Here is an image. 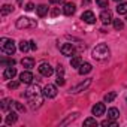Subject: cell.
Here are the masks:
<instances>
[{"instance_id":"obj_35","label":"cell","mask_w":127,"mask_h":127,"mask_svg":"<svg viewBox=\"0 0 127 127\" xmlns=\"http://www.w3.org/2000/svg\"><path fill=\"white\" fill-rule=\"evenodd\" d=\"M57 85H60V87L64 85V78H63V76H58L57 78Z\"/></svg>"},{"instance_id":"obj_20","label":"cell","mask_w":127,"mask_h":127,"mask_svg":"<svg viewBox=\"0 0 127 127\" xmlns=\"http://www.w3.org/2000/svg\"><path fill=\"white\" fill-rule=\"evenodd\" d=\"M81 64H82V60H81L79 55H76V57H73V58L70 60V66H72V67H79Z\"/></svg>"},{"instance_id":"obj_15","label":"cell","mask_w":127,"mask_h":127,"mask_svg":"<svg viewBox=\"0 0 127 127\" xmlns=\"http://www.w3.org/2000/svg\"><path fill=\"white\" fill-rule=\"evenodd\" d=\"M21 64H23V67H26V69H32V67H34V60H33L32 57H24V58L21 60Z\"/></svg>"},{"instance_id":"obj_28","label":"cell","mask_w":127,"mask_h":127,"mask_svg":"<svg viewBox=\"0 0 127 127\" xmlns=\"http://www.w3.org/2000/svg\"><path fill=\"white\" fill-rule=\"evenodd\" d=\"M96 3H97V6H99V8H108L109 0H96Z\"/></svg>"},{"instance_id":"obj_18","label":"cell","mask_w":127,"mask_h":127,"mask_svg":"<svg viewBox=\"0 0 127 127\" xmlns=\"http://www.w3.org/2000/svg\"><path fill=\"white\" fill-rule=\"evenodd\" d=\"M17 120H18V115H17V112H9L8 114V117H6V123L8 124H14V123H17Z\"/></svg>"},{"instance_id":"obj_14","label":"cell","mask_w":127,"mask_h":127,"mask_svg":"<svg viewBox=\"0 0 127 127\" xmlns=\"http://www.w3.org/2000/svg\"><path fill=\"white\" fill-rule=\"evenodd\" d=\"M76 11V6L73 3H64V6H63V14L64 15H73Z\"/></svg>"},{"instance_id":"obj_4","label":"cell","mask_w":127,"mask_h":127,"mask_svg":"<svg viewBox=\"0 0 127 127\" xmlns=\"http://www.w3.org/2000/svg\"><path fill=\"white\" fill-rule=\"evenodd\" d=\"M37 26V21L36 20H32V18H27V17H20L17 20V27L18 29H32V27H36Z\"/></svg>"},{"instance_id":"obj_22","label":"cell","mask_w":127,"mask_h":127,"mask_svg":"<svg viewBox=\"0 0 127 127\" xmlns=\"http://www.w3.org/2000/svg\"><path fill=\"white\" fill-rule=\"evenodd\" d=\"M12 105H14V102H11L9 99H3V100H2V105H0V108H2V111H8L9 106H12Z\"/></svg>"},{"instance_id":"obj_2","label":"cell","mask_w":127,"mask_h":127,"mask_svg":"<svg viewBox=\"0 0 127 127\" xmlns=\"http://www.w3.org/2000/svg\"><path fill=\"white\" fill-rule=\"evenodd\" d=\"M0 48H2V51L8 55H14L17 48H15V42L12 39H6V37H2L0 39Z\"/></svg>"},{"instance_id":"obj_33","label":"cell","mask_w":127,"mask_h":127,"mask_svg":"<svg viewBox=\"0 0 127 127\" xmlns=\"http://www.w3.org/2000/svg\"><path fill=\"white\" fill-rule=\"evenodd\" d=\"M63 73H64V67H63L61 64H58L57 66V75L58 76H63Z\"/></svg>"},{"instance_id":"obj_21","label":"cell","mask_w":127,"mask_h":127,"mask_svg":"<svg viewBox=\"0 0 127 127\" xmlns=\"http://www.w3.org/2000/svg\"><path fill=\"white\" fill-rule=\"evenodd\" d=\"M117 12H118L120 15H123V14H127V3H124V2L118 3V6H117Z\"/></svg>"},{"instance_id":"obj_36","label":"cell","mask_w":127,"mask_h":127,"mask_svg":"<svg viewBox=\"0 0 127 127\" xmlns=\"http://www.w3.org/2000/svg\"><path fill=\"white\" fill-rule=\"evenodd\" d=\"M30 48H32L33 51H36V49H37V45H36V42H34V40H30Z\"/></svg>"},{"instance_id":"obj_24","label":"cell","mask_w":127,"mask_h":127,"mask_svg":"<svg viewBox=\"0 0 127 127\" xmlns=\"http://www.w3.org/2000/svg\"><path fill=\"white\" fill-rule=\"evenodd\" d=\"M14 11V6H11V5H3L2 6V15L3 17H6L8 14H11Z\"/></svg>"},{"instance_id":"obj_10","label":"cell","mask_w":127,"mask_h":127,"mask_svg":"<svg viewBox=\"0 0 127 127\" xmlns=\"http://www.w3.org/2000/svg\"><path fill=\"white\" fill-rule=\"evenodd\" d=\"M60 51H61V54L63 55H72L73 54V51H75V48H73V45L72 43H64V45H61L60 46Z\"/></svg>"},{"instance_id":"obj_11","label":"cell","mask_w":127,"mask_h":127,"mask_svg":"<svg viewBox=\"0 0 127 127\" xmlns=\"http://www.w3.org/2000/svg\"><path fill=\"white\" fill-rule=\"evenodd\" d=\"M90 84H91V79H85L84 82H81V84H78L76 87H73L70 91H72V93H79V91H84L85 88H88V87H90Z\"/></svg>"},{"instance_id":"obj_32","label":"cell","mask_w":127,"mask_h":127,"mask_svg":"<svg viewBox=\"0 0 127 127\" xmlns=\"http://www.w3.org/2000/svg\"><path fill=\"white\" fill-rule=\"evenodd\" d=\"M20 82H21V81H20ZM20 82H17V81H11V82L8 84V87H9L11 90H12V88L15 90V88H18V85H20Z\"/></svg>"},{"instance_id":"obj_17","label":"cell","mask_w":127,"mask_h":127,"mask_svg":"<svg viewBox=\"0 0 127 127\" xmlns=\"http://www.w3.org/2000/svg\"><path fill=\"white\" fill-rule=\"evenodd\" d=\"M118 117H120V111H118L117 108H111V109L108 111V118H109V120H114V121H115Z\"/></svg>"},{"instance_id":"obj_3","label":"cell","mask_w":127,"mask_h":127,"mask_svg":"<svg viewBox=\"0 0 127 127\" xmlns=\"http://www.w3.org/2000/svg\"><path fill=\"white\" fill-rule=\"evenodd\" d=\"M93 57H94L96 60H105V58H108V57H109V48H108V45L99 43V45L93 49Z\"/></svg>"},{"instance_id":"obj_40","label":"cell","mask_w":127,"mask_h":127,"mask_svg":"<svg viewBox=\"0 0 127 127\" xmlns=\"http://www.w3.org/2000/svg\"><path fill=\"white\" fill-rule=\"evenodd\" d=\"M18 2H20V3H21V2H23V0H18Z\"/></svg>"},{"instance_id":"obj_8","label":"cell","mask_w":127,"mask_h":127,"mask_svg":"<svg viewBox=\"0 0 127 127\" xmlns=\"http://www.w3.org/2000/svg\"><path fill=\"white\" fill-rule=\"evenodd\" d=\"M100 21H102L105 26L109 24V23H112V21H114V18H112V12H111L109 9L102 11V14H100Z\"/></svg>"},{"instance_id":"obj_31","label":"cell","mask_w":127,"mask_h":127,"mask_svg":"<svg viewBox=\"0 0 127 127\" xmlns=\"http://www.w3.org/2000/svg\"><path fill=\"white\" fill-rule=\"evenodd\" d=\"M2 64H3V66H14V64H15V60H14V58H12V60H11V58H9V60H3Z\"/></svg>"},{"instance_id":"obj_16","label":"cell","mask_w":127,"mask_h":127,"mask_svg":"<svg viewBox=\"0 0 127 127\" xmlns=\"http://www.w3.org/2000/svg\"><path fill=\"white\" fill-rule=\"evenodd\" d=\"M91 64H90V63H82V64L79 66V75H87V73H90L91 72Z\"/></svg>"},{"instance_id":"obj_19","label":"cell","mask_w":127,"mask_h":127,"mask_svg":"<svg viewBox=\"0 0 127 127\" xmlns=\"http://www.w3.org/2000/svg\"><path fill=\"white\" fill-rule=\"evenodd\" d=\"M36 9H37V15H39V17H45V15L48 14V6H46V5H39Z\"/></svg>"},{"instance_id":"obj_39","label":"cell","mask_w":127,"mask_h":127,"mask_svg":"<svg viewBox=\"0 0 127 127\" xmlns=\"http://www.w3.org/2000/svg\"><path fill=\"white\" fill-rule=\"evenodd\" d=\"M115 2H121V0H115Z\"/></svg>"},{"instance_id":"obj_7","label":"cell","mask_w":127,"mask_h":127,"mask_svg":"<svg viewBox=\"0 0 127 127\" xmlns=\"http://www.w3.org/2000/svg\"><path fill=\"white\" fill-rule=\"evenodd\" d=\"M81 20L87 24H94L96 23V15L91 12V11H85L82 15H81Z\"/></svg>"},{"instance_id":"obj_27","label":"cell","mask_w":127,"mask_h":127,"mask_svg":"<svg viewBox=\"0 0 127 127\" xmlns=\"http://www.w3.org/2000/svg\"><path fill=\"white\" fill-rule=\"evenodd\" d=\"M100 124H102V126H105V127H106V126H112V127H117V123H115L114 120H109V118H108V120H105V121H102Z\"/></svg>"},{"instance_id":"obj_25","label":"cell","mask_w":127,"mask_h":127,"mask_svg":"<svg viewBox=\"0 0 127 127\" xmlns=\"http://www.w3.org/2000/svg\"><path fill=\"white\" fill-rule=\"evenodd\" d=\"M115 97H117V93H115V91H111V93L105 94V102H108V103H109V102H112Z\"/></svg>"},{"instance_id":"obj_38","label":"cell","mask_w":127,"mask_h":127,"mask_svg":"<svg viewBox=\"0 0 127 127\" xmlns=\"http://www.w3.org/2000/svg\"><path fill=\"white\" fill-rule=\"evenodd\" d=\"M90 2H91V0H82V3H85V5H88Z\"/></svg>"},{"instance_id":"obj_26","label":"cell","mask_w":127,"mask_h":127,"mask_svg":"<svg viewBox=\"0 0 127 127\" xmlns=\"http://www.w3.org/2000/svg\"><path fill=\"white\" fill-rule=\"evenodd\" d=\"M112 23H114V27H115V30H121V29L124 27V24H123V21H121V20H114Z\"/></svg>"},{"instance_id":"obj_1","label":"cell","mask_w":127,"mask_h":127,"mask_svg":"<svg viewBox=\"0 0 127 127\" xmlns=\"http://www.w3.org/2000/svg\"><path fill=\"white\" fill-rule=\"evenodd\" d=\"M26 97H27V100L30 102L32 108H39V106L42 105V102H43V91L40 90V87H39L37 84H34V85H30V87L27 88Z\"/></svg>"},{"instance_id":"obj_34","label":"cell","mask_w":127,"mask_h":127,"mask_svg":"<svg viewBox=\"0 0 127 127\" xmlns=\"http://www.w3.org/2000/svg\"><path fill=\"white\" fill-rule=\"evenodd\" d=\"M24 9H26V11H29V12H32V11L34 9V5H33V3H27Z\"/></svg>"},{"instance_id":"obj_37","label":"cell","mask_w":127,"mask_h":127,"mask_svg":"<svg viewBox=\"0 0 127 127\" xmlns=\"http://www.w3.org/2000/svg\"><path fill=\"white\" fill-rule=\"evenodd\" d=\"M64 0H49V3H52V5H57V3H63Z\"/></svg>"},{"instance_id":"obj_30","label":"cell","mask_w":127,"mask_h":127,"mask_svg":"<svg viewBox=\"0 0 127 127\" xmlns=\"http://www.w3.org/2000/svg\"><path fill=\"white\" fill-rule=\"evenodd\" d=\"M14 106H15L20 112H26V106H24V105H21L20 102H14Z\"/></svg>"},{"instance_id":"obj_23","label":"cell","mask_w":127,"mask_h":127,"mask_svg":"<svg viewBox=\"0 0 127 127\" xmlns=\"http://www.w3.org/2000/svg\"><path fill=\"white\" fill-rule=\"evenodd\" d=\"M20 49H21L23 52L30 51V49H32V48H30V42H27V40H21V42H20Z\"/></svg>"},{"instance_id":"obj_5","label":"cell","mask_w":127,"mask_h":127,"mask_svg":"<svg viewBox=\"0 0 127 127\" xmlns=\"http://www.w3.org/2000/svg\"><path fill=\"white\" fill-rule=\"evenodd\" d=\"M43 96H45L46 99H54V97L57 96V87L52 85V84L45 85V88H43Z\"/></svg>"},{"instance_id":"obj_6","label":"cell","mask_w":127,"mask_h":127,"mask_svg":"<svg viewBox=\"0 0 127 127\" xmlns=\"http://www.w3.org/2000/svg\"><path fill=\"white\" fill-rule=\"evenodd\" d=\"M37 69H39V73L43 75V76H51V75L54 73V69L48 64V63H42V64H40Z\"/></svg>"},{"instance_id":"obj_13","label":"cell","mask_w":127,"mask_h":127,"mask_svg":"<svg viewBox=\"0 0 127 127\" xmlns=\"http://www.w3.org/2000/svg\"><path fill=\"white\" fill-rule=\"evenodd\" d=\"M17 75V69L14 66H8L3 72V78L5 79H14V76Z\"/></svg>"},{"instance_id":"obj_12","label":"cell","mask_w":127,"mask_h":127,"mask_svg":"<svg viewBox=\"0 0 127 127\" xmlns=\"http://www.w3.org/2000/svg\"><path fill=\"white\" fill-rule=\"evenodd\" d=\"M105 111H106L105 103H96V105L93 106V115H96V117L103 115V114H105Z\"/></svg>"},{"instance_id":"obj_9","label":"cell","mask_w":127,"mask_h":127,"mask_svg":"<svg viewBox=\"0 0 127 127\" xmlns=\"http://www.w3.org/2000/svg\"><path fill=\"white\" fill-rule=\"evenodd\" d=\"M33 79H34V76H33V73L29 72V70H26V72H23V73L20 75V81H21L23 84H32Z\"/></svg>"},{"instance_id":"obj_41","label":"cell","mask_w":127,"mask_h":127,"mask_svg":"<svg viewBox=\"0 0 127 127\" xmlns=\"http://www.w3.org/2000/svg\"><path fill=\"white\" fill-rule=\"evenodd\" d=\"M126 20H127V18H126Z\"/></svg>"},{"instance_id":"obj_29","label":"cell","mask_w":127,"mask_h":127,"mask_svg":"<svg viewBox=\"0 0 127 127\" xmlns=\"http://www.w3.org/2000/svg\"><path fill=\"white\" fill-rule=\"evenodd\" d=\"M84 126H97V121H96V118H87L84 121Z\"/></svg>"}]
</instances>
